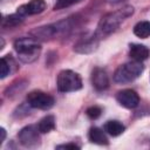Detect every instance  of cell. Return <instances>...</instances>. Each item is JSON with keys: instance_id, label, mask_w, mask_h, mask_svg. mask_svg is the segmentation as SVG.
Instances as JSON below:
<instances>
[{"instance_id": "1", "label": "cell", "mask_w": 150, "mask_h": 150, "mask_svg": "<svg viewBox=\"0 0 150 150\" xmlns=\"http://www.w3.org/2000/svg\"><path fill=\"white\" fill-rule=\"evenodd\" d=\"M132 13V6H124L121 9H117L104 15L98 23V32L101 34H110L111 32L116 30L122 22H124L129 16H131Z\"/></svg>"}, {"instance_id": "2", "label": "cell", "mask_w": 150, "mask_h": 150, "mask_svg": "<svg viewBox=\"0 0 150 150\" xmlns=\"http://www.w3.org/2000/svg\"><path fill=\"white\" fill-rule=\"evenodd\" d=\"M14 49L23 62H32L38 57L40 45L32 38H21L14 42Z\"/></svg>"}, {"instance_id": "3", "label": "cell", "mask_w": 150, "mask_h": 150, "mask_svg": "<svg viewBox=\"0 0 150 150\" xmlns=\"http://www.w3.org/2000/svg\"><path fill=\"white\" fill-rule=\"evenodd\" d=\"M144 70V67L141 62L138 61H131L124 64H121L115 74H114V80L117 83H129L134 80H136Z\"/></svg>"}, {"instance_id": "4", "label": "cell", "mask_w": 150, "mask_h": 150, "mask_svg": "<svg viewBox=\"0 0 150 150\" xmlns=\"http://www.w3.org/2000/svg\"><path fill=\"white\" fill-rule=\"evenodd\" d=\"M56 86H57V89L62 93L76 91L82 88V80L77 73L67 69L59 73Z\"/></svg>"}, {"instance_id": "5", "label": "cell", "mask_w": 150, "mask_h": 150, "mask_svg": "<svg viewBox=\"0 0 150 150\" xmlns=\"http://www.w3.org/2000/svg\"><path fill=\"white\" fill-rule=\"evenodd\" d=\"M27 102L32 108L47 110L53 107L54 98H53V96H50L47 93H43L40 90H34L27 95Z\"/></svg>"}, {"instance_id": "6", "label": "cell", "mask_w": 150, "mask_h": 150, "mask_svg": "<svg viewBox=\"0 0 150 150\" xmlns=\"http://www.w3.org/2000/svg\"><path fill=\"white\" fill-rule=\"evenodd\" d=\"M39 129L38 125H27L19 132V139L20 143L26 148H35L40 143V136H39Z\"/></svg>"}, {"instance_id": "7", "label": "cell", "mask_w": 150, "mask_h": 150, "mask_svg": "<svg viewBox=\"0 0 150 150\" xmlns=\"http://www.w3.org/2000/svg\"><path fill=\"white\" fill-rule=\"evenodd\" d=\"M116 100L122 107L128 108V109L136 108L139 103V96L132 89H123V90L118 91Z\"/></svg>"}, {"instance_id": "8", "label": "cell", "mask_w": 150, "mask_h": 150, "mask_svg": "<svg viewBox=\"0 0 150 150\" xmlns=\"http://www.w3.org/2000/svg\"><path fill=\"white\" fill-rule=\"evenodd\" d=\"M45 9H46L45 0H30L29 2L18 7V14H20L21 16L34 15L42 13Z\"/></svg>"}, {"instance_id": "9", "label": "cell", "mask_w": 150, "mask_h": 150, "mask_svg": "<svg viewBox=\"0 0 150 150\" xmlns=\"http://www.w3.org/2000/svg\"><path fill=\"white\" fill-rule=\"evenodd\" d=\"M91 83L97 90H104L109 86V79L102 68H95L91 73Z\"/></svg>"}, {"instance_id": "10", "label": "cell", "mask_w": 150, "mask_h": 150, "mask_svg": "<svg viewBox=\"0 0 150 150\" xmlns=\"http://www.w3.org/2000/svg\"><path fill=\"white\" fill-rule=\"evenodd\" d=\"M150 55V50L146 46L144 45H139V43H132L130 45V49H129V56L134 60V61H138L142 62L144 60H146Z\"/></svg>"}, {"instance_id": "11", "label": "cell", "mask_w": 150, "mask_h": 150, "mask_svg": "<svg viewBox=\"0 0 150 150\" xmlns=\"http://www.w3.org/2000/svg\"><path fill=\"white\" fill-rule=\"evenodd\" d=\"M89 139L95 144H100V145H107L108 144V138H107L105 134L103 132V130H101L100 128H96V127L90 129Z\"/></svg>"}, {"instance_id": "12", "label": "cell", "mask_w": 150, "mask_h": 150, "mask_svg": "<svg viewBox=\"0 0 150 150\" xmlns=\"http://www.w3.org/2000/svg\"><path fill=\"white\" fill-rule=\"evenodd\" d=\"M38 129L41 134H47L55 129V117L53 115L45 116L38 124Z\"/></svg>"}, {"instance_id": "13", "label": "cell", "mask_w": 150, "mask_h": 150, "mask_svg": "<svg viewBox=\"0 0 150 150\" xmlns=\"http://www.w3.org/2000/svg\"><path fill=\"white\" fill-rule=\"evenodd\" d=\"M124 125L120 122V121H108L105 124H104V130L111 135V136H120L121 134H123L124 131Z\"/></svg>"}, {"instance_id": "14", "label": "cell", "mask_w": 150, "mask_h": 150, "mask_svg": "<svg viewBox=\"0 0 150 150\" xmlns=\"http://www.w3.org/2000/svg\"><path fill=\"white\" fill-rule=\"evenodd\" d=\"M134 34L141 39L150 36V21H139L134 27Z\"/></svg>"}, {"instance_id": "15", "label": "cell", "mask_w": 150, "mask_h": 150, "mask_svg": "<svg viewBox=\"0 0 150 150\" xmlns=\"http://www.w3.org/2000/svg\"><path fill=\"white\" fill-rule=\"evenodd\" d=\"M21 21H22V16L20 14H13L2 20V26L4 27H14V26L19 25Z\"/></svg>"}, {"instance_id": "16", "label": "cell", "mask_w": 150, "mask_h": 150, "mask_svg": "<svg viewBox=\"0 0 150 150\" xmlns=\"http://www.w3.org/2000/svg\"><path fill=\"white\" fill-rule=\"evenodd\" d=\"M96 43H95V39H89L87 41H83V42H80L79 45H76L75 49L77 52H81V53H88L87 48H90V50H94L96 47Z\"/></svg>"}, {"instance_id": "17", "label": "cell", "mask_w": 150, "mask_h": 150, "mask_svg": "<svg viewBox=\"0 0 150 150\" xmlns=\"http://www.w3.org/2000/svg\"><path fill=\"white\" fill-rule=\"evenodd\" d=\"M82 0H56V4L54 5V9L55 11H59V9H63V8H67L69 6H73L75 4H79L81 2Z\"/></svg>"}, {"instance_id": "18", "label": "cell", "mask_w": 150, "mask_h": 150, "mask_svg": "<svg viewBox=\"0 0 150 150\" xmlns=\"http://www.w3.org/2000/svg\"><path fill=\"white\" fill-rule=\"evenodd\" d=\"M101 112H102V110H101V108L97 107V105H91V107H89V108L87 109V111H86L87 116H88L90 120H96V118H98V117L101 116Z\"/></svg>"}, {"instance_id": "19", "label": "cell", "mask_w": 150, "mask_h": 150, "mask_svg": "<svg viewBox=\"0 0 150 150\" xmlns=\"http://www.w3.org/2000/svg\"><path fill=\"white\" fill-rule=\"evenodd\" d=\"M9 64L7 63V60L6 57H1V61H0V77L4 79L8 75L9 73Z\"/></svg>"}, {"instance_id": "20", "label": "cell", "mask_w": 150, "mask_h": 150, "mask_svg": "<svg viewBox=\"0 0 150 150\" xmlns=\"http://www.w3.org/2000/svg\"><path fill=\"white\" fill-rule=\"evenodd\" d=\"M56 149H66V150L70 149V150H79V149H80V146H79V145H76V144H74V143H67V144H60V145H57V146H56Z\"/></svg>"}, {"instance_id": "21", "label": "cell", "mask_w": 150, "mask_h": 150, "mask_svg": "<svg viewBox=\"0 0 150 150\" xmlns=\"http://www.w3.org/2000/svg\"><path fill=\"white\" fill-rule=\"evenodd\" d=\"M0 132H1V142L5 139V136H6V132H5V129L4 128H1V130H0Z\"/></svg>"}, {"instance_id": "22", "label": "cell", "mask_w": 150, "mask_h": 150, "mask_svg": "<svg viewBox=\"0 0 150 150\" xmlns=\"http://www.w3.org/2000/svg\"><path fill=\"white\" fill-rule=\"evenodd\" d=\"M111 1H121V0H111Z\"/></svg>"}]
</instances>
